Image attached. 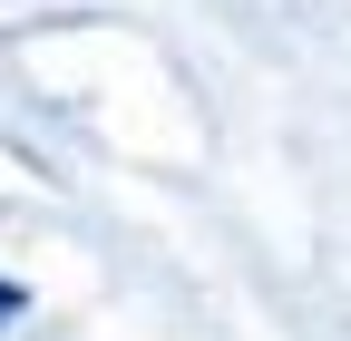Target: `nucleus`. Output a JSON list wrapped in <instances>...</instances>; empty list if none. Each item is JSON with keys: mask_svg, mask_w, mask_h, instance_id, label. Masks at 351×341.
<instances>
[{"mask_svg": "<svg viewBox=\"0 0 351 341\" xmlns=\"http://www.w3.org/2000/svg\"><path fill=\"white\" fill-rule=\"evenodd\" d=\"M0 322H20V283H0Z\"/></svg>", "mask_w": 351, "mask_h": 341, "instance_id": "f257e3e1", "label": "nucleus"}]
</instances>
